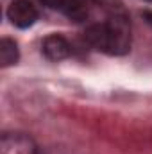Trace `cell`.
Masks as SVG:
<instances>
[{
  "instance_id": "obj_1",
  "label": "cell",
  "mask_w": 152,
  "mask_h": 154,
  "mask_svg": "<svg viewBox=\"0 0 152 154\" xmlns=\"http://www.w3.org/2000/svg\"><path fill=\"white\" fill-rule=\"evenodd\" d=\"M106 23H108V29H109V54L122 56V54L129 52V47H131L129 20L122 14H114Z\"/></svg>"
},
{
  "instance_id": "obj_2",
  "label": "cell",
  "mask_w": 152,
  "mask_h": 154,
  "mask_svg": "<svg viewBox=\"0 0 152 154\" xmlns=\"http://www.w3.org/2000/svg\"><path fill=\"white\" fill-rule=\"evenodd\" d=\"M0 154H38V147L25 133H4L0 138Z\"/></svg>"
},
{
  "instance_id": "obj_3",
  "label": "cell",
  "mask_w": 152,
  "mask_h": 154,
  "mask_svg": "<svg viewBox=\"0 0 152 154\" xmlns=\"http://www.w3.org/2000/svg\"><path fill=\"white\" fill-rule=\"evenodd\" d=\"M7 18L11 20L13 25L27 29L38 20V9L29 0H14L7 9Z\"/></svg>"
},
{
  "instance_id": "obj_4",
  "label": "cell",
  "mask_w": 152,
  "mask_h": 154,
  "mask_svg": "<svg viewBox=\"0 0 152 154\" xmlns=\"http://www.w3.org/2000/svg\"><path fill=\"white\" fill-rule=\"evenodd\" d=\"M41 50L43 54L50 59V61H61L65 57L70 56L72 48H70V43L63 36L59 34H50L43 39V45H41Z\"/></svg>"
},
{
  "instance_id": "obj_5",
  "label": "cell",
  "mask_w": 152,
  "mask_h": 154,
  "mask_svg": "<svg viewBox=\"0 0 152 154\" xmlns=\"http://www.w3.org/2000/svg\"><path fill=\"white\" fill-rule=\"evenodd\" d=\"M84 38L95 50H102V52L109 54V29H108V23L90 25L84 32Z\"/></svg>"
},
{
  "instance_id": "obj_6",
  "label": "cell",
  "mask_w": 152,
  "mask_h": 154,
  "mask_svg": "<svg viewBox=\"0 0 152 154\" xmlns=\"http://www.w3.org/2000/svg\"><path fill=\"white\" fill-rule=\"evenodd\" d=\"M18 45L14 39L2 38L0 39V65L2 66H11L18 61Z\"/></svg>"
},
{
  "instance_id": "obj_7",
  "label": "cell",
  "mask_w": 152,
  "mask_h": 154,
  "mask_svg": "<svg viewBox=\"0 0 152 154\" xmlns=\"http://www.w3.org/2000/svg\"><path fill=\"white\" fill-rule=\"evenodd\" d=\"M61 11L74 22H82L88 18V9L82 0H65Z\"/></svg>"
},
{
  "instance_id": "obj_8",
  "label": "cell",
  "mask_w": 152,
  "mask_h": 154,
  "mask_svg": "<svg viewBox=\"0 0 152 154\" xmlns=\"http://www.w3.org/2000/svg\"><path fill=\"white\" fill-rule=\"evenodd\" d=\"M39 4H43L48 9H61L63 4H65V0H39Z\"/></svg>"
},
{
  "instance_id": "obj_9",
  "label": "cell",
  "mask_w": 152,
  "mask_h": 154,
  "mask_svg": "<svg viewBox=\"0 0 152 154\" xmlns=\"http://www.w3.org/2000/svg\"><path fill=\"white\" fill-rule=\"evenodd\" d=\"M143 18H145V20L152 25V13H150V11H145V13H143Z\"/></svg>"
},
{
  "instance_id": "obj_10",
  "label": "cell",
  "mask_w": 152,
  "mask_h": 154,
  "mask_svg": "<svg viewBox=\"0 0 152 154\" xmlns=\"http://www.w3.org/2000/svg\"><path fill=\"white\" fill-rule=\"evenodd\" d=\"M149 2H152V0H149Z\"/></svg>"
}]
</instances>
